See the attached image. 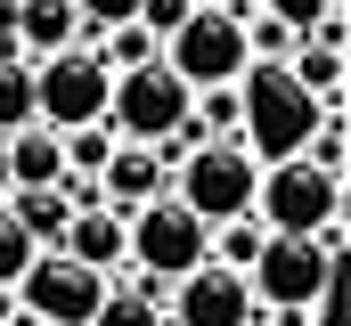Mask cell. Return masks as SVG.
Wrapping results in <instances>:
<instances>
[{
  "instance_id": "cell-3",
  "label": "cell",
  "mask_w": 351,
  "mask_h": 326,
  "mask_svg": "<svg viewBox=\"0 0 351 326\" xmlns=\"http://www.w3.org/2000/svg\"><path fill=\"white\" fill-rule=\"evenodd\" d=\"M156 58L172 66L188 90H213V82H237L254 66V49H245V16H237V0H196L188 16H180L172 33L156 41Z\"/></svg>"
},
{
  "instance_id": "cell-15",
  "label": "cell",
  "mask_w": 351,
  "mask_h": 326,
  "mask_svg": "<svg viewBox=\"0 0 351 326\" xmlns=\"http://www.w3.org/2000/svg\"><path fill=\"white\" fill-rule=\"evenodd\" d=\"M8 212L25 221V237H33V244H58V237H66V221H74V196H66V188H8Z\"/></svg>"
},
{
  "instance_id": "cell-21",
  "label": "cell",
  "mask_w": 351,
  "mask_h": 326,
  "mask_svg": "<svg viewBox=\"0 0 351 326\" xmlns=\"http://www.w3.org/2000/svg\"><path fill=\"white\" fill-rule=\"evenodd\" d=\"M74 8H82V25L90 33H98V25H123V16H139V0H74ZM82 33V41H90Z\"/></svg>"
},
{
  "instance_id": "cell-6",
  "label": "cell",
  "mask_w": 351,
  "mask_h": 326,
  "mask_svg": "<svg viewBox=\"0 0 351 326\" xmlns=\"http://www.w3.org/2000/svg\"><path fill=\"white\" fill-rule=\"evenodd\" d=\"M254 221H262V229H294V237L343 221V171H319L311 155L262 163V179H254Z\"/></svg>"
},
{
  "instance_id": "cell-1",
  "label": "cell",
  "mask_w": 351,
  "mask_h": 326,
  "mask_svg": "<svg viewBox=\"0 0 351 326\" xmlns=\"http://www.w3.org/2000/svg\"><path fill=\"white\" fill-rule=\"evenodd\" d=\"M311 123H319V98L286 74V58H254V66L237 74V147L254 163L302 155Z\"/></svg>"
},
{
  "instance_id": "cell-16",
  "label": "cell",
  "mask_w": 351,
  "mask_h": 326,
  "mask_svg": "<svg viewBox=\"0 0 351 326\" xmlns=\"http://www.w3.org/2000/svg\"><path fill=\"white\" fill-rule=\"evenodd\" d=\"M33 123V58L25 49H0V131Z\"/></svg>"
},
{
  "instance_id": "cell-7",
  "label": "cell",
  "mask_w": 351,
  "mask_h": 326,
  "mask_svg": "<svg viewBox=\"0 0 351 326\" xmlns=\"http://www.w3.org/2000/svg\"><path fill=\"white\" fill-rule=\"evenodd\" d=\"M106 90H114V66L90 41H66V49L33 58V123H49V131L98 123L106 114Z\"/></svg>"
},
{
  "instance_id": "cell-17",
  "label": "cell",
  "mask_w": 351,
  "mask_h": 326,
  "mask_svg": "<svg viewBox=\"0 0 351 326\" xmlns=\"http://www.w3.org/2000/svg\"><path fill=\"white\" fill-rule=\"evenodd\" d=\"M302 155L319 163V171H343V163H351V123H343V98H335V106H319V123H311Z\"/></svg>"
},
{
  "instance_id": "cell-5",
  "label": "cell",
  "mask_w": 351,
  "mask_h": 326,
  "mask_svg": "<svg viewBox=\"0 0 351 326\" xmlns=\"http://www.w3.org/2000/svg\"><path fill=\"white\" fill-rule=\"evenodd\" d=\"M8 294H16V318H33V326H90L98 294H106V269L74 261L66 244H33V261L16 269Z\"/></svg>"
},
{
  "instance_id": "cell-11",
  "label": "cell",
  "mask_w": 351,
  "mask_h": 326,
  "mask_svg": "<svg viewBox=\"0 0 351 326\" xmlns=\"http://www.w3.org/2000/svg\"><path fill=\"white\" fill-rule=\"evenodd\" d=\"M172 188V163L164 147H147V139H114L106 163H98V196L114 204V212H131V204H147V196H164Z\"/></svg>"
},
{
  "instance_id": "cell-4",
  "label": "cell",
  "mask_w": 351,
  "mask_h": 326,
  "mask_svg": "<svg viewBox=\"0 0 351 326\" xmlns=\"http://www.w3.org/2000/svg\"><path fill=\"white\" fill-rule=\"evenodd\" d=\"M254 179H262V163L245 155L237 139H188L172 163V196L213 229V221H229V212H254Z\"/></svg>"
},
{
  "instance_id": "cell-14",
  "label": "cell",
  "mask_w": 351,
  "mask_h": 326,
  "mask_svg": "<svg viewBox=\"0 0 351 326\" xmlns=\"http://www.w3.org/2000/svg\"><path fill=\"white\" fill-rule=\"evenodd\" d=\"M0 155H8V188H58V179H66V139H58L49 123L0 131Z\"/></svg>"
},
{
  "instance_id": "cell-2",
  "label": "cell",
  "mask_w": 351,
  "mask_h": 326,
  "mask_svg": "<svg viewBox=\"0 0 351 326\" xmlns=\"http://www.w3.org/2000/svg\"><path fill=\"white\" fill-rule=\"evenodd\" d=\"M335 261H343V221H327V229H311V237L269 229L262 253L245 261V286H254L262 310H311V302L335 286Z\"/></svg>"
},
{
  "instance_id": "cell-22",
  "label": "cell",
  "mask_w": 351,
  "mask_h": 326,
  "mask_svg": "<svg viewBox=\"0 0 351 326\" xmlns=\"http://www.w3.org/2000/svg\"><path fill=\"white\" fill-rule=\"evenodd\" d=\"M0 196H8V155H0Z\"/></svg>"
},
{
  "instance_id": "cell-20",
  "label": "cell",
  "mask_w": 351,
  "mask_h": 326,
  "mask_svg": "<svg viewBox=\"0 0 351 326\" xmlns=\"http://www.w3.org/2000/svg\"><path fill=\"white\" fill-rule=\"evenodd\" d=\"M25 261H33V237H25V221L8 212V196H0V286H16Z\"/></svg>"
},
{
  "instance_id": "cell-13",
  "label": "cell",
  "mask_w": 351,
  "mask_h": 326,
  "mask_svg": "<svg viewBox=\"0 0 351 326\" xmlns=\"http://www.w3.org/2000/svg\"><path fill=\"white\" fill-rule=\"evenodd\" d=\"M66 253L90 261V269H106V277H123L131 269V244H123V212L114 204H74V221H66Z\"/></svg>"
},
{
  "instance_id": "cell-12",
  "label": "cell",
  "mask_w": 351,
  "mask_h": 326,
  "mask_svg": "<svg viewBox=\"0 0 351 326\" xmlns=\"http://www.w3.org/2000/svg\"><path fill=\"white\" fill-rule=\"evenodd\" d=\"M0 16H8V41H16L25 58H49V49H66V41L90 33L74 0H0Z\"/></svg>"
},
{
  "instance_id": "cell-19",
  "label": "cell",
  "mask_w": 351,
  "mask_h": 326,
  "mask_svg": "<svg viewBox=\"0 0 351 326\" xmlns=\"http://www.w3.org/2000/svg\"><path fill=\"white\" fill-rule=\"evenodd\" d=\"M262 221H254V212H229V221H213V261H229V269H245V261H254V253H262Z\"/></svg>"
},
{
  "instance_id": "cell-18",
  "label": "cell",
  "mask_w": 351,
  "mask_h": 326,
  "mask_svg": "<svg viewBox=\"0 0 351 326\" xmlns=\"http://www.w3.org/2000/svg\"><path fill=\"white\" fill-rule=\"evenodd\" d=\"M90 49H98L106 66H139V58H156V33H147L139 16H123V25H98V33H90Z\"/></svg>"
},
{
  "instance_id": "cell-9",
  "label": "cell",
  "mask_w": 351,
  "mask_h": 326,
  "mask_svg": "<svg viewBox=\"0 0 351 326\" xmlns=\"http://www.w3.org/2000/svg\"><path fill=\"white\" fill-rule=\"evenodd\" d=\"M123 244H131V269H139V277H164V286H172L188 261L213 253V229H204L172 188H164V196H147V204L123 212Z\"/></svg>"
},
{
  "instance_id": "cell-10",
  "label": "cell",
  "mask_w": 351,
  "mask_h": 326,
  "mask_svg": "<svg viewBox=\"0 0 351 326\" xmlns=\"http://www.w3.org/2000/svg\"><path fill=\"white\" fill-rule=\"evenodd\" d=\"M254 286H245V269H229V261H188L172 286H164V326H254Z\"/></svg>"
},
{
  "instance_id": "cell-8",
  "label": "cell",
  "mask_w": 351,
  "mask_h": 326,
  "mask_svg": "<svg viewBox=\"0 0 351 326\" xmlns=\"http://www.w3.org/2000/svg\"><path fill=\"white\" fill-rule=\"evenodd\" d=\"M114 139H172L188 123V82L164 66V58H139V66H114V90H106V114H98Z\"/></svg>"
}]
</instances>
